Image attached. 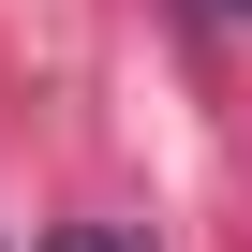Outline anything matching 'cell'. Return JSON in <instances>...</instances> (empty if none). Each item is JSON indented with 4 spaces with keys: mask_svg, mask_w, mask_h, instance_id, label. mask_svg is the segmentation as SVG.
I'll list each match as a JSON object with an SVG mask.
<instances>
[{
    "mask_svg": "<svg viewBox=\"0 0 252 252\" xmlns=\"http://www.w3.org/2000/svg\"><path fill=\"white\" fill-rule=\"evenodd\" d=\"M45 252H134V237H119V222H60Z\"/></svg>",
    "mask_w": 252,
    "mask_h": 252,
    "instance_id": "cell-1",
    "label": "cell"
}]
</instances>
